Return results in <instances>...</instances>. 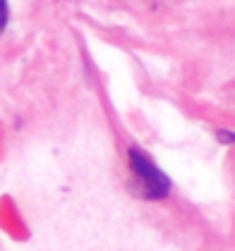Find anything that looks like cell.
<instances>
[{"label":"cell","instance_id":"cell-1","mask_svg":"<svg viewBox=\"0 0 235 251\" xmlns=\"http://www.w3.org/2000/svg\"><path fill=\"white\" fill-rule=\"evenodd\" d=\"M130 168L137 177L139 194L144 199H163L166 194L171 192V179L158 170L156 165L151 163V158L139 151V149H130Z\"/></svg>","mask_w":235,"mask_h":251},{"label":"cell","instance_id":"cell-2","mask_svg":"<svg viewBox=\"0 0 235 251\" xmlns=\"http://www.w3.org/2000/svg\"><path fill=\"white\" fill-rule=\"evenodd\" d=\"M7 24V0H0V31Z\"/></svg>","mask_w":235,"mask_h":251},{"label":"cell","instance_id":"cell-3","mask_svg":"<svg viewBox=\"0 0 235 251\" xmlns=\"http://www.w3.org/2000/svg\"><path fill=\"white\" fill-rule=\"evenodd\" d=\"M218 139H221V141H226V144H235L233 132H218Z\"/></svg>","mask_w":235,"mask_h":251}]
</instances>
